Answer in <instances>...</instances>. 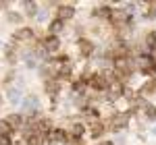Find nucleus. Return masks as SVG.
Wrapping results in <instances>:
<instances>
[{
  "label": "nucleus",
  "instance_id": "412c9836",
  "mask_svg": "<svg viewBox=\"0 0 156 145\" xmlns=\"http://www.w3.org/2000/svg\"><path fill=\"white\" fill-rule=\"evenodd\" d=\"M6 21H9V23H21V21H23V17H21L19 12L11 11V12H6Z\"/></svg>",
  "mask_w": 156,
  "mask_h": 145
},
{
  "label": "nucleus",
  "instance_id": "f3484780",
  "mask_svg": "<svg viewBox=\"0 0 156 145\" xmlns=\"http://www.w3.org/2000/svg\"><path fill=\"white\" fill-rule=\"evenodd\" d=\"M65 29V21H60L58 17L54 19V21H50V25H48V31H50V35H58L60 31Z\"/></svg>",
  "mask_w": 156,
  "mask_h": 145
},
{
  "label": "nucleus",
  "instance_id": "9b49d317",
  "mask_svg": "<svg viewBox=\"0 0 156 145\" xmlns=\"http://www.w3.org/2000/svg\"><path fill=\"white\" fill-rule=\"evenodd\" d=\"M44 89H46V93H48L52 99H56V96H58V89H60V83L56 81V79H46Z\"/></svg>",
  "mask_w": 156,
  "mask_h": 145
},
{
  "label": "nucleus",
  "instance_id": "cd10ccee",
  "mask_svg": "<svg viewBox=\"0 0 156 145\" xmlns=\"http://www.w3.org/2000/svg\"><path fill=\"white\" fill-rule=\"evenodd\" d=\"M96 145H115L112 141H100V143H96Z\"/></svg>",
  "mask_w": 156,
  "mask_h": 145
},
{
  "label": "nucleus",
  "instance_id": "dca6fc26",
  "mask_svg": "<svg viewBox=\"0 0 156 145\" xmlns=\"http://www.w3.org/2000/svg\"><path fill=\"white\" fill-rule=\"evenodd\" d=\"M6 122L11 124L12 131H15V129H21V126H23V116L17 114V112H15V114H9V116H6Z\"/></svg>",
  "mask_w": 156,
  "mask_h": 145
},
{
  "label": "nucleus",
  "instance_id": "ddd939ff",
  "mask_svg": "<svg viewBox=\"0 0 156 145\" xmlns=\"http://www.w3.org/2000/svg\"><path fill=\"white\" fill-rule=\"evenodd\" d=\"M110 12H112V6H108V4H100L98 8H94V17H98V19H106L108 21V17H110Z\"/></svg>",
  "mask_w": 156,
  "mask_h": 145
},
{
  "label": "nucleus",
  "instance_id": "a211bd4d",
  "mask_svg": "<svg viewBox=\"0 0 156 145\" xmlns=\"http://www.w3.org/2000/svg\"><path fill=\"white\" fill-rule=\"evenodd\" d=\"M69 77H71V66L69 64H58V69H56V81L69 79Z\"/></svg>",
  "mask_w": 156,
  "mask_h": 145
},
{
  "label": "nucleus",
  "instance_id": "6ab92c4d",
  "mask_svg": "<svg viewBox=\"0 0 156 145\" xmlns=\"http://www.w3.org/2000/svg\"><path fill=\"white\" fill-rule=\"evenodd\" d=\"M144 114H146V118H148V120L156 122V106H152V104H148V106L144 108Z\"/></svg>",
  "mask_w": 156,
  "mask_h": 145
},
{
  "label": "nucleus",
  "instance_id": "7ed1b4c3",
  "mask_svg": "<svg viewBox=\"0 0 156 145\" xmlns=\"http://www.w3.org/2000/svg\"><path fill=\"white\" fill-rule=\"evenodd\" d=\"M131 110L129 112H119V114H115L112 118H110V122H112V131H121V129H125L127 124H129V120H131Z\"/></svg>",
  "mask_w": 156,
  "mask_h": 145
},
{
  "label": "nucleus",
  "instance_id": "bb28decb",
  "mask_svg": "<svg viewBox=\"0 0 156 145\" xmlns=\"http://www.w3.org/2000/svg\"><path fill=\"white\" fill-rule=\"evenodd\" d=\"M44 17H46V12H44V11L37 12V19H40V21H44Z\"/></svg>",
  "mask_w": 156,
  "mask_h": 145
},
{
  "label": "nucleus",
  "instance_id": "6e6552de",
  "mask_svg": "<svg viewBox=\"0 0 156 145\" xmlns=\"http://www.w3.org/2000/svg\"><path fill=\"white\" fill-rule=\"evenodd\" d=\"M56 15H58L60 21H69V19L75 17V6H73V4H60Z\"/></svg>",
  "mask_w": 156,
  "mask_h": 145
},
{
  "label": "nucleus",
  "instance_id": "1a4fd4ad",
  "mask_svg": "<svg viewBox=\"0 0 156 145\" xmlns=\"http://www.w3.org/2000/svg\"><path fill=\"white\" fill-rule=\"evenodd\" d=\"M12 39H17V42H29V39H34V29L31 27H21V29H17L12 33Z\"/></svg>",
  "mask_w": 156,
  "mask_h": 145
},
{
  "label": "nucleus",
  "instance_id": "a878e982",
  "mask_svg": "<svg viewBox=\"0 0 156 145\" xmlns=\"http://www.w3.org/2000/svg\"><path fill=\"white\" fill-rule=\"evenodd\" d=\"M144 17H146V19H156V6H152V8L144 15Z\"/></svg>",
  "mask_w": 156,
  "mask_h": 145
},
{
  "label": "nucleus",
  "instance_id": "c85d7f7f",
  "mask_svg": "<svg viewBox=\"0 0 156 145\" xmlns=\"http://www.w3.org/2000/svg\"><path fill=\"white\" fill-rule=\"evenodd\" d=\"M152 133H154V135H156V126H154V129H152Z\"/></svg>",
  "mask_w": 156,
  "mask_h": 145
},
{
  "label": "nucleus",
  "instance_id": "20e7f679",
  "mask_svg": "<svg viewBox=\"0 0 156 145\" xmlns=\"http://www.w3.org/2000/svg\"><path fill=\"white\" fill-rule=\"evenodd\" d=\"M37 110H40V99H37V96H27L23 99V112L25 114H29V118H34L37 114Z\"/></svg>",
  "mask_w": 156,
  "mask_h": 145
},
{
  "label": "nucleus",
  "instance_id": "b1692460",
  "mask_svg": "<svg viewBox=\"0 0 156 145\" xmlns=\"http://www.w3.org/2000/svg\"><path fill=\"white\" fill-rule=\"evenodd\" d=\"M23 6H25V11H27L29 17H34V15L37 12V4L36 2H23Z\"/></svg>",
  "mask_w": 156,
  "mask_h": 145
},
{
  "label": "nucleus",
  "instance_id": "5701e85b",
  "mask_svg": "<svg viewBox=\"0 0 156 145\" xmlns=\"http://www.w3.org/2000/svg\"><path fill=\"white\" fill-rule=\"evenodd\" d=\"M11 133H12L11 124L6 122V118H2V120H0V135H11Z\"/></svg>",
  "mask_w": 156,
  "mask_h": 145
},
{
  "label": "nucleus",
  "instance_id": "c756f323",
  "mask_svg": "<svg viewBox=\"0 0 156 145\" xmlns=\"http://www.w3.org/2000/svg\"><path fill=\"white\" fill-rule=\"evenodd\" d=\"M0 104H2V96H0Z\"/></svg>",
  "mask_w": 156,
  "mask_h": 145
},
{
  "label": "nucleus",
  "instance_id": "f257e3e1",
  "mask_svg": "<svg viewBox=\"0 0 156 145\" xmlns=\"http://www.w3.org/2000/svg\"><path fill=\"white\" fill-rule=\"evenodd\" d=\"M108 23L112 25H131V15L125 11V8H112L110 17H108Z\"/></svg>",
  "mask_w": 156,
  "mask_h": 145
},
{
  "label": "nucleus",
  "instance_id": "423d86ee",
  "mask_svg": "<svg viewBox=\"0 0 156 145\" xmlns=\"http://www.w3.org/2000/svg\"><path fill=\"white\" fill-rule=\"evenodd\" d=\"M58 48H60L58 35H46L42 39V50H44V52H56Z\"/></svg>",
  "mask_w": 156,
  "mask_h": 145
},
{
  "label": "nucleus",
  "instance_id": "4be33fe9",
  "mask_svg": "<svg viewBox=\"0 0 156 145\" xmlns=\"http://www.w3.org/2000/svg\"><path fill=\"white\" fill-rule=\"evenodd\" d=\"M83 133H85V126L81 122H75V124H73V137H79V139H81Z\"/></svg>",
  "mask_w": 156,
  "mask_h": 145
},
{
  "label": "nucleus",
  "instance_id": "f8f14e48",
  "mask_svg": "<svg viewBox=\"0 0 156 145\" xmlns=\"http://www.w3.org/2000/svg\"><path fill=\"white\" fill-rule=\"evenodd\" d=\"M156 91V79H148L142 87H140V91H137V96L144 97V96H150V93H154Z\"/></svg>",
  "mask_w": 156,
  "mask_h": 145
},
{
  "label": "nucleus",
  "instance_id": "393cba45",
  "mask_svg": "<svg viewBox=\"0 0 156 145\" xmlns=\"http://www.w3.org/2000/svg\"><path fill=\"white\" fill-rule=\"evenodd\" d=\"M0 145H12L11 135H0Z\"/></svg>",
  "mask_w": 156,
  "mask_h": 145
},
{
  "label": "nucleus",
  "instance_id": "2eb2a0df",
  "mask_svg": "<svg viewBox=\"0 0 156 145\" xmlns=\"http://www.w3.org/2000/svg\"><path fill=\"white\" fill-rule=\"evenodd\" d=\"M6 97H9V102H11L12 106H17V104L21 102V89H17V87H9V89H6Z\"/></svg>",
  "mask_w": 156,
  "mask_h": 145
},
{
  "label": "nucleus",
  "instance_id": "7c9ffc66",
  "mask_svg": "<svg viewBox=\"0 0 156 145\" xmlns=\"http://www.w3.org/2000/svg\"><path fill=\"white\" fill-rule=\"evenodd\" d=\"M0 48H2V44H0Z\"/></svg>",
  "mask_w": 156,
  "mask_h": 145
},
{
  "label": "nucleus",
  "instance_id": "9d476101",
  "mask_svg": "<svg viewBox=\"0 0 156 145\" xmlns=\"http://www.w3.org/2000/svg\"><path fill=\"white\" fill-rule=\"evenodd\" d=\"M123 89H125V87H123L121 83H112L110 87H108V91H106V99L108 102H117V99L123 96Z\"/></svg>",
  "mask_w": 156,
  "mask_h": 145
},
{
  "label": "nucleus",
  "instance_id": "f03ea898",
  "mask_svg": "<svg viewBox=\"0 0 156 145\" xmlns=\"http://www.w3.org/2000/svg\"><path fill=\"white\" fill-rule=\"evenodd\" d=\"M90 89H94V91H108V87H110V83H108V79L102 75V72H94L92 77H90Z\"/></svg>",
  "mask_w": 156,
  "mask_h": 145
},
{
  "label": "nucleus",
  "instance_id": "0eeeda50",
  "mask_svg": "<svg viewBox=\"0 0 156 145\" xmlns=\"http://www.w3.org/2000/svg\"><path fill=\"white\" fill-rule=\"evenodd\" d=\"M48 139L52 143H69V135H67V131H62V129H52L48 133Z\"/></svg>",
  "mask_w": 156,
  "mask_h": 145
},
{
  "label": "nucleus",
  "instance_id": "4468645a",
  "mask_svg": "<svg viewBox=\"0 0 156 145\" xmlns=\"http://www.w3.org/2000/svg\"><path fill=\"white\" fill-rule=\"evenodd\" d=\"M102 133H104V122L94 120V122H92V126H90V135H92V139H100Z\"/></svg>",
  "mask_w": 156,
  "mask_h": 145
},
{
  "label": "nucleus",
  "instance_id": "39448f33",
  "mask_svg": "<svg viewBox=\"0 0 156 145\" xmlns=\"http://www.w3.org/2000/svg\"><path fill=\"white\" fill-rule=\"evenodd\" d=\"M77 48H79V56H81V58H87V56H92V52H94V42H92V39H85V37H79Z\"/></svg>",
  "mask_w": 156,
  "mask_h": 145
},
{
  "label": "nucleus",
  "instance_id": "aec40b11",
  "mask_svg": "<svg viewBox=\"0 0 156 145\" xmlns=\"http://www.w3.org/2000/svg\"><path fill=\"white\" fill-rule=\"evenodd\" d=\"M85 87H87V81H85V79H79V81L73 83V91H75V93H83Z\"/></svg>",
  "mask_w": 156,
  "mask_h": 145
}]
</instances>
